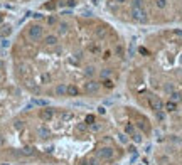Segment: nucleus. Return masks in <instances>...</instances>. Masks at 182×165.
Masks as SVG:
<instances>
[{"instance_id":"20e7f679","label":"nucleus","mask_w":182,"mask_h":165,"mask_svg":"<svg viewBox=\"0 0 182 165\" xmlns=\"http://www.w3.org/2000/svg\"><path fill=\"white\" fill-rule=\"evenodd\" d=\"M96 155H98L101 160H111L113 155H115V150H113L111 147H101L98 152H96Z\"/></svg>"},{"instance_id":"9b49d317","label":"nucleus","mask_w":182,"mask_h":165,"mask_svg":"<svg viewBox=\"0 0 182 165\" xmlns=\"http://www.w3.org/2000/svg\"><path fill=\"white\" fill-rule=\"evenodd\" d=\"M66 93H68V86H64V84L56 86V94H57V96H64Z\"/></svg>"},{"instance_id":"ddd939ff","label":"nucleus","mask_w":182,"mask_h":165,"mask_svg":"<svg viewBox=\"0 0 182 165\" xmlns=\"http://www.w3.org/2000/svg\"><path fill=\"white\" fill-rule=\"evenodd\" d=\"M130 137H132V140H133L135 143H142V142H143V137H142V133H140V131H135V133H133V135H130Z\"/></svg>"},{"instance_id":"f8f14e48","label":"nucleus","mask_w":182,"mask_h":165,"mask_svg":"<svg viewBox=\"0 0 182 165\" xmlns=\"http://www.w3.org/2000/svg\"><path fill=\"white\" fill-rule=\"evenodd\" d=\"M165 110L169 111V113H174V111L177 110V103H174V101H167V103H165Z\"/></svg>"},{"instance_id":"f03ea898","label":"nucleus","mask_w":182,"mask_h":165,"mask_svg":"<svg viewBox=\"0 0 182 165\" xmlns=\"http://www.w3.org/2000/svg\"><path fill=\"white\" fill-rule=\"evenodd\" d=\"M44 36V29L41 25H31L29 30H27V37L32 40V42H39Z\"/></svg>"},{"instance_id":"79ce46f5","label":"nucleus","mask_w":182,"mask_h":165,"mask_svg":"<svg viewBox=\"0 0 182 165\" xmlns=\"http://www.w3.org/2000/svg\"><path fill=\"white\" fill-rule=\"evenodd\" d=\"M0 79H2V74H0Z\"/></svg>"},{"instance_id":"dca6fc26","label":"nucleus","mask_w":182,"mask_h":165,"mask_svg":"<svg viewBox=\"0 0 182 165\" xmlns=\"http://www.w3.org/2000/svg\"><path fill=\"white\" fill-rule=\"evenodd\" d=\"M100 76H101V79H110V76H111V69H103V71L100 73Z\"/></svg>"},{"instance_id":"4468645a","label":"nucleus","mask_w":182,"mask_h":165,"mask_svg":"<svg viewBox=\"0 0 182 165\" xmlns=\"http://www.w3.org/2000/svg\"><path fill=\"white\" fill-rule=\"evenodd\" d=\"M44 40H46V44H47V46H56V44H57V37H56V36H47Z\"/></svg>"},{"instance_id":"c9c22d12","label":"nucleus","mask_w":182,"mask_h":165,"mask_svg":"<svg viewBox=\"0 0 182 165\" xmlns=\"http://www.w3.org/2000/svg\"><path fill=\"white\" fill-rule=\"evenodd\" d=\"M47 22H49V24H56V17H49L47 19Z\"/></svg>"},{"instance_id":"f257e3e1","label":"nucleus","mask_w":182,"mask_h":165,"mask_svg":"<svg viewBox=\"0 0 182 165\" xmlns=\"http://www.w3.org/2000/svg\"><path fill=\"white\" fill-rule=\"evenodd\" d=\"M130 15L132 19L135 20V22H140V24H145L148 17H147V10L143 7H132V12H130Z\"/></svg>"},{"instance_id":"9d476101","label":"nucleus","mask_w":182,"mask_h":165,"mask_svg":"<svg viewBox=\"0 0 182 165\" xmlns=\"http://www.w3.org/2000/svg\"><path fill=\"white\" fill-rule=\"evenodd\" d=\"M68 96H78L79 94V89H78V86H74V84H69L68 86V93H66Z\"/></svg>"},{"instance_id":"a878e982","label":"nucleus","mask_w":182,"mask_h":165,"mask_svg":"<svg viewBox=\"0 0 182 165\" xmlns=\"http://www.w3.org/2000/svg\"><path fill=\"white\" fill-rule=\"evenodd\" d=\"M78 131H81V133L86 131V125H84V123H79V125H78Z\"/></svg>"},{"instance_id":"4be33fe9","label":"nucleus","mask_w":182,"mask_h":165,"mask_svg":"<svg viewBox=\"0 0 182 165\" xmlns=\"http://www.w3.org/2000/svg\"><path fill=\"white\" fill-rule=\"evenodd\" d=\"M84 121H86V125H93V123H94V115H88V116L84 118Z\"/></svg>"},{"instance_id":"72a5a7b5","label":"nucleus","mask_w":182,"mask_h":165,"mask_svg":"<svg viewBox=\"0 0 182 165\" xmlns=\"http://www.w3.org/2000/svg\"><path fill=\"white\" fill-rule=\"evenodd\" d=\"M165 91L172 93V91H174V86H170V84H167V86H165Z\"/></svg>"},{"instance_id":"423d86ee","label":"nucleus","mask_w":182,"mask_h":165,"mask_svg":"<svg viewBox=\"0 0 182 165\" xmlns=\"http://www.w3.org/2000/svg\"><path fill=\"white\" fill-rule=\"evenodd\" d=\"M39 116H41V120H44V121H51V120H52V116H54V111H52L51 108H49V106H47V108L41 110Z\"/></svg>"},{"instance_id":"6ab92c4d","label":"nucleus","mask_w":182,"mask_h":165,"mask_svg":"<svg viewBox=\"0 0 182 165\" xmlns=\"http://www.w3.org/2000/svg\"><path fill=\"white\" fill-rule=\"evenodd\" d=\"M94 73H96V71H94V68H93V66H88V68L84 69V74H86V76H91V78L94 76Z\"/></svg>"},{"instance_id":"ea45409f","label":"nucleus","mask_w":182,"mask_h":165,"mask_svg":"<svg viewBox=\"0 0 182 165\" xmlns=\"http://www.w3.org/2000/svg\"><path fill=\"white\" fill-rule=\"evenodd\" d=\"M2 20H3V17H2V15H0V24H2Z\"/></svg>"},{"instance_id":"c85d7f7f","label":"nucleus","mask_w":182,"mask_h":165,"mask_svg":"<svg viewBox=\"0 0 182 165\" xmlns=\"http://www.w3.org/2000/svg\"><path fill=\"white\" fill-rule=\"evenodd\" d=\"M10 32H12V29H10V27H5V29H3V32H2V36H9Z\"/></svg>"},{"instance_id":"6e6552de","label":"nucleus","mask_w":182,"mask_h":165,"mask_svg":"<svg viewBox=\"0 0 182 165\" xmlns=\"http://www.w3.org/2000/svg\"><path fill=\"white\" fill-rule=\"evenodd\" d=\"M31 106H41V108H47L49 106V101L47 99H34L31 103Z\"/></svg>"},{"instance_id":"5701e85b","label":"nucleus","mask_w":182,"mask_h":165,"mask_svg":"<svg viewBox=\"0 0 182 165\" xmlns=\"http://www.w3.org/2000/svg\"><path fill=\"white\" fill-rule=\"evenodd\" d=\"M132 7H143V0H133Z\"/></svg>"},{"instance_id":"58836bf2","label":"nucleus","mask_w":182,"mask_h":165,"mask_svg":"<svg viewBox=\"0 0 182 165\" xmlns=\"http://www.w3.org/2000/svg\"><path fill=\"white\" fill-rule=\"evenodd\" d=\"M115 2H118V3H123V2H125V0H115Z\"/></svg>"},{"instance_id":"aec40b11","label":"nucleus","mask_w":182,"mask_h":165,"mask_svg":"<svg viewBox=\"0 0 182 165\" xmlns=\"http://www.w3.org/2000/svg\"><path fill=\"white\" fill-rule=\"evenodd\" d=\"M90 130H91V131H100V130H101V125L94 121L93 125H90Z\"/></svg>"},{"instance_id":"7c9ffc66","label":"nucleus","mask_w":182,"mask_h":165,"mask_svg":"<svg viewBox=\"0 0 182 165\" xmlns=\"http://www.w3.org/2000/svg\"><path fill=\"white\" fill-rule=\"evenodd\" d=\"M98 113H100V115H105V113H106V108H105V106H98Z\"/></svg>"},{"instance_id":"393cba45","label":"nucleus","mask_w":182,"mask_h":165,"mask_svg":"<svg viewBox=\"0 0 182 165\" xmlns=\"http://www.w3.org/2000/svg\"><path fill=\"white\" fill-rule=\"evenodd\" d=\"M22 152H24L25 155H32V153H34V150H32V148H31V147H25V148H24V150H22Z\"/></svg>"},{"instance_id":"a19ab883","label":"nucleus","mask_w":182,"mask_h":165,"mask_svg":"<svg viewBox=\"0 0 182 165\" xmlns=\"http://www.w3.org/2000/svg\"><path fill=\"white\" fill-rule=\"evenodd\" d=\"M181 64H182V56H181Z\"/></svg>"},{"instance_id":"7ed1b4c3","label":"nucleus","mask_w":182,"mask_h":165,"mask_svg":"<svg viewBox=\"0 0 182 165\" xmlns=\"http://www.w3.org/2000/svg\"><path fill=\"white\" fill-rule=\"evenodd\" d=\"M148 105H150V108L155 113L164 111V103H162V99L159 96H148Z\"/></svg>"},{"instance_id":"b1692460","label":"nucleus","mask_w":182,"mask_h":165,"mask_svg":"<svg viewBox=\"0 0 182 165\" xmlns=\"http://www.w3.org/2000/svg\"><path fill=\"white\" fill-rule=\"evenodd\" d=\"M71 118H73V113H64V115H62V120H64V121H69Z\"/></svg>"},{"instance_id":"f3484780","label":"nucleus","mask_w":182,"mask_h":165,"mask_svg":"<svg viewBox=\"0 0 182 165\" xmlns=\"http://www.w3.org/2000/svg\"><path fill=\"white\" fill-rule=\"evenodd\" d=\"M125 131H127V135H133V133H135L137 130H135V127H133L132 123H128L127 127H125Z\"/></svg>"},{"instance_id":"2eb2a0df","label":"nucleus","mask_w":182,"mask_h":165,"mask_svg":"<svg viewBox=\"0 0 182 165\" xmlns=\"http://www.w3.org/2000/svg\"><path fill=\"white\" fill-rule=\"evenodd\" d=\"M57 30H59V34H66V32H68V24H66V22H61V24L57 25Z\"/></svg>"},{"instance_id":"2f4dec72","label":"nucleus","mask_w":182,"mask_h":165,"mask_svg":"<svg viewBox=\"0 0 182 165\" xmlns=\"http://www.w3.org/2000/svg\"><path fill=\"white\" fill-rule=\"evenodd\" d=\"M155 115H157V118H159V120H164V118H165L164 111H159V113H155Z\"/></svg>"},{"instance_id":"412c9836","label":"nucleus","mask_w":182,"mask_h":165,"mask_svg":"<svg viewBox=\"0 0 182 165\" xmlns=\"http://www.w3.org/2000/svg\"><path fill=\"white\" fill-rule=\"evenodd\" d=\"M118 140H120V142H122L123 145H127V143H128V137H127V135H125V133H122V135H118Z\"/></svg>"},{"instance_id":"f704fd0d","label":"nucleus","mask_w":182,"mask_h":165,"mask_svg":"<svg viewBox=\"0 0 182 165\" xmlns=\"http://www.w3.org/2000/svg\"><path fill=\"white\" fill-rule=\"evenodd\" d=\"M2 47H9V40H7V39L2 40Z\"/></svg>"},{"instance_id":"473e14b6","label":"nucleus","mask_w":182,"mask_h":165,"mask_svg":"<svg viewBox=\"0 0 182 165\" xmlns=\"http://www.w3.org/2000/svg\"><path fill=\"white\" fill-rule=\"evenodd\" d=\"M3 145H5V137L0 135V147H3Z\"/></svg>"},{"instance_id":"1a4fd4ad","label":"nucleus","mask_w":182,"mask_h":165,"mask_svg":"<svg viewBox=\"0 0 182 165\" xmlns=\"http://www.w3.org/2000/svg\"><path fill=\"white\" fill-rule=\"evenodd\" d=\"M170 101H174V103H181V101H182V93L172 91V93H170Z\"/></svg>"},{"instance_id":"37998d69","label":"nucleus","mask_w":182,"mask_h":165,"mask_svg":"<svg viewBox=\"0 0 182 165\" xmlns=\"http://www.w3.org/2000/svg\"><path fill=\"white\" fill-rule=\"evenodd\" d=\"M3 165H7V164H3Z\"/></svg>"},{"instance_id":"e433bc0d","label":"nucleus","mask_w":182,"mask_h":165,"mask_svg":"<svg viewBox=\"0 0 182 165\" xmlns=\"http://www.w3.org/2000/svg\"><path fill=\"white\" fill-rule=\"evenodd\" d=\"M74 3H76V2H74V0H68V5H69V7H73Z\"/></svg>"},{"instance_id":"4c0bfd02","label":"nucleus","mask_w":182,"mask_h":165,"mask_svg":"<svg viewBox=\"0 0 182 165\" xmlns=\"http://www.w3.org/2000/svg\"><path fill=\"white\" fill-rule=\"evenodd\" d=\"M174 34L175 36H182V30H174Z\"/></svg>"},{"instance_id":"a211bd4d","label":"nucleus","mask_w":182,"mask_h":165,"mask_svg":"<svg viewBox=\"0 0 182 165\" xmlns=\"http://www.w3.org/2000/svg\"><path fill=\"white\" fill-rule=\"evenodd\" d=\"M155 5H157V9H165L167 7V0H155Z\"/></svg>"},{"instance_id":"bb28decb","label":"nucleus","mask_w":182,"mask_h":165,"mask_svg":"<svg viewBox=\"0 0 182 165\" xmlns=\"http://www.w3.org/2000/svg\"><path fill=\"white\" fill-rule=\"evenodd\" d=\"M83 15H84V17H91V15H93V12L88 10V9H84V10H83Z\"/></svg>"},{"instance_id":"39448f33","label":"nucleus","mask_w":182,"mask_h":165,"mask_svg":"<svg viewBox=\"0 0 182 165\" xmlns=\"http://www.w3.org/2000/svg\"><path fill=\"white\" fill-rule=\"evenodd\" d=\"M84 91L88 93V94H96V93L100 91V83H96V81L86 83V84H84Z\"/></svg>"},{"instance_id":"c756f323","label":"nucleus","mask_w":182,"mask_h":165,"mask_svg":"<svg viewBox=\"0 0 182 165\" xmlns=\"http://www.w3.org/2000/svg\"><path fill=\"white\" fill-rule=\"evenodd\" d=\"M96 34H98V37H103V36H105V29H103V27H100Z\"/></svg>"},{"instance_id":"0eeeda50","label":"nucleus","mask_w":182,"mask_h":165,"mask_svg":"<svg viewBox=\"0 0 182 165\" xmlns=\"http://www.w3.org/2000/svg\"><path fill=\"white\" fill-rule=\"evenodd\" d=\"M37 137H41L42 140H46V138L51 137V130L47 128V127H39L37 128Z\"/></svg>"},{"instance_id":"cd10ccee","label":"nucleus","mask_w":182,"mask_h":165,"mask_svg":"<svg viewBox=\"0 0 182 165\" xmlns=\"http://www.w3.org/2000/svg\"><path fill=\"white\" fill-rule=\"evenodd\" d=\"M105 86H106V88H110V89L113 88V83H111V79H105Z\"/></svg>"}]
</instances>
